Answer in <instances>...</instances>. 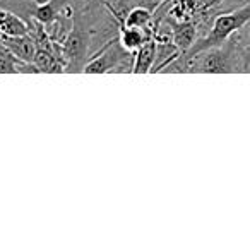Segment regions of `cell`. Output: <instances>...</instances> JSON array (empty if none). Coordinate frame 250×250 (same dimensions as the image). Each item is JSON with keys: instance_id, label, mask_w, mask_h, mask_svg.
Instances as JSON below:
<instances>
[{"instance_id": "cell-8", "label": "cell", "mask_w": 250, "mask_h": 250, "mask_svg": "<svg viewBox=\"0 0 250 250\" xmlns=\"http://www.w3.org/2000/svg\"><path fill=\"white\" fill-rule=\"evenodd\" d=\"M29 33V24L22 21L21 16L0 7V36H22Z\"/></svg>"}, {"instance_id": "cell-6", "label": "cell", "mask_w": 250, "mask_h": 250, "mask_svg": "<svg viewBox=\"0 0 250 250\" xmlns=\"http://www.w3.org/2000/svg\"><path fill=\"white\" fill-rule=\"evenodd\" d=\"M0 42L4 43L19 60L22 62H33L36 53V42L31 33L22 36H0Z\"/></svg>"}, {"instance_id": "cell-1", "label": "cell", "mask_w": 250, "mask_h": 250, "mask_svg": "<svg viewBox=\"0 0 250 250\" xmlns=\"http://www.w3.org/2000/svg\"><path fill=\"white\" fill-rule=\"evenodd\" d=\"M249 22H250V2H247L245 5L235 9V11L221 12V14H218L214 18V21H212L211 28L208 29V33L202 38L195 40V43L188 48V52L182 53L180 59L188 60L194 55H197V53L204 52V50L223 45L238 29L245 28Z\"/></svg>"}, {"instance_id": "cell-9", "label": "cell", "mask_w": 250, "mask_h": 250, "mask_svg": "<svg viewBox=\"0 0 250 250\" xmlns=\"http://www.w3.org/2000/svg\"><path fill=\"white\" fill-rule=\"evenodd\" d=\"M19 72H33L36 74V67L31 62L19 60L4 43L0 42V74H19Z\"/></svg>"}, {"instance_id": "cell-11", "label": "cell", "mask_w": 250, "mask_h": 250, "mask_svg": "<svg viewBox=\"0 0 250 250\" xmlns=\"http://www.w3.org/2000/svg\"><path fill=\"white\" fill-rule=\"evenodd\" d=\"M236 42H238L240 52H242L243 72H250V31L247 36H243V35L236 36Z\"/></svg>"}, {"instance_id": "cell-3", "label": "cell", "mask_w": 250, "mask_h": 250, "mask_svg": "<svg viewBox=\"0 0 250 250\" xmlns=\"http://www.w3.org/2000/svg\"><path fill=\"white\" fill-rule=\"evenodd\" d=\"M134 55L136 53L127 52L124 46L120 45L118 36L110 38L103 45V48L98 50L89 62L84 65V74H104V72H132L134 65Z\"/></svg>"}, {"instance_id": "cell-7", "label": "cell", "mask_w": 250, "mask_h": 250, "mask_svg": "<svg viewBox=\"0 0 250 250\" xmlns=\"http://www.w3.org/2000/svg\"><path fill=\"white\" fill-rule=\"evenodd\" d=\"M156 57H158V46L156 42L149 40L146 42L134 55V65H132V72L134 74H147L153 72L154 65H156Z\"/></svg>"}, {"instance_id": "cell-4", "label": "cell", "mask_w": 250, "mask_h": 250, "mask_svg": "<svg viewBox=\"0 0 250 250\" xmlns=\"http://www.w3.org/2000/svg\"><path fill=\"white\" fill-rule=\"evenodd\" d=\"M165 21L173 29V42H175V45H177V48L180 50V53L188 52V48L194 45L199 35V28L194 19H188V21H175V19L165 16Z\"/></svg>"}, {"instance_id": "cell-2", "label": "cell", "mask_w": 250, "mask_h": 250, "mask_svg": "<svg viewBox=\"0 0 250 250\" xmlns=\"http://www.w3.org/2000/svg\"><path fill=\"white\" fill-rule=\"evenodd\" d=\"M93 26L87 24L84 16L74 19V26L70 28L69 35L65 36L62 46V57L65 62L67 72H81L89 62V48L93 45Z\"/></svg>"}, {"instance_id": "cell-10", "label": "cell", "mask_w": 250, "mask_h": 250, "mask_svg": "<svg viewBox=\"0 0 250 250\" xmlns=\"http://www.w3.org/2000/svg\"><path fill=\"white\" fill-rule=\"evenodd\" d=\"M124 26H134V28H146L153 24V11L146 5H134L124 18Z\"/></svg>"}, {"instance_id": "cell-5", "label": "cell", "mask_w": 250, "mask_h": 250, "mask_svg": "<svg viewBox=\"0 0 250 250\" xmlns=\"http://www.w3.org/2000/svg\"><path fill=\"white\" fill-rule=\"evenodd\" d=\"M154 36V28L153 24L146 26V28H134V26H120V31H118V40H120V45L124 46L127 52L136 53L141 46L146 42L153 40Z\"/></svg>"}]
</instances>
